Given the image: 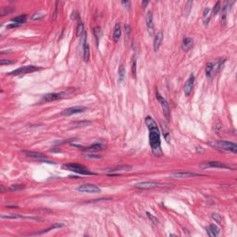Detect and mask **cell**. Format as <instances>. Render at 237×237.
Wrapping results in <instances>:
<instances>
[{
	"mask_svg": "<svg viewBox=\"0 0 237 237\" xmlns=\"http://www.w3.org/2000/svg\"><path fill=\"white\" fill-rule=\"evenodd\" d=\"M86 157H88V158H94V159H99V158H101L100 156H97V155H92V154H88V155H86Z\"/></svg>",
	"mask_w": 237,
	"mask_h": 237,
	"instance_id": "44",
	"label": "cell"
},
{
	"mask_svg": "<svg viewBox=\"0 0 237 237\" xmlns=\"http://www.w3.org/2000/svg\"><path fill=\"white\" fill-rule=\"evenodd\" d=\"M64 225L62 223H55L53 224V225L51 227H49L48 229H46L45 231H43L41 232H38V233H36V234H40V233H44V232H47L49 231H51V230H54V229H58V228H61V227H63Z\"/></svg>",
	"mask_w": 237,
	"mask_h": 237,
	"instance_id": "30",
	"label": "cell"
},
{
	"mask_svg": "<svg viewBox=\"0 0 237 237\" xmlns=\"http://www.w3.org/2000/svg\"><path fill=\"white\" fill-rule=\"evenodd\" d=\"M89 124H91L90 121H82V122L74 123V125H75V127H85V126H88Z\"/></svg>",
	"mask_w": 237,
	"mask_h": 237,
	"instance_id": "39",
	"label": "cell"
},
{
	"mask_svg": "<svg viewBox=\"0 0 237 237\" xmlns=\"http://www.w3.org/2000/svg\"><path fill=\"white\" fill-rule=\"evenodd\" d=\"M16 27H19L18 24L16 23H13V22H11L10 24H8V25H7V29H10V28H16Z\"/></svg>",
	"mask_w": 237,
	"mask_h": 237,
	"instance_id": "46",
	"label": "cell"
},
{
	"mask_svg": "<svg viewBox=\"0 0 237 237\" xmlns=\"http://www.w3.org/2000/svg\"><path fill=\"white\" fill-rule=\"evenodd\" d=\"M195 75L194 74H191L190 77L188 78V80L186 81L185 83V85H184V95L185 96H189L192 93V90H193V87H194V84H195Z\"/></svg>",
	"mask_w": 237,
	"mask_h": 237,
	"instance_id": "11",
	"label": "cell"
},
{
	"mask_svg": "<svg viewBox=\"0 0 237 237\" xmlns=\"http://www.w3.org/2000/svg\"><path fill=\"white\" fill-rule=\"evenodd\" d=\"M201 168H220V169H232L231 166L219 161H208L201 165Z\"/></svg>",
	"mask_w": 237,
	"mask_h": 237,
	"instance_id": "10",
	"label": "cell"
},
{
	"mask_svg": "<svg viewBox=\"0 0 237 237\" xmlns=\"http://www.w3.org/2000/svg\"><path fill=\"white\" fill-rule=\"evenodd\" d=\"M83 33H84V25H83V22L80 20L78 22L77 28H76V35L82 36L83 34Z\"/></svg>",
	"mask_w": 237,
	"mask_h": 237,
	"instance_id": "26",
	"label": "cell"
},
{
	"mask_svg": "<svg viewBox=\"0 0 237 237\" xmlns=\"http://www.w3.org/2000/svg\"><path fill=\"white\" fill-rule=\"evenodd\" d=\"M14 9L12 8H8V7H3L1 8V10H0V16H5L8 13H10V12H12Z\"/></svg>",
	"mask_w": 237,
	"mask_h": 237,
	"instance_id": "31",
	"label": "cell"
},
{
	"mask_svg": "<svg viewBox=\"0 0 237 237\" xmlns=\"http://www.w3.org/2000/svg\"><path fill=\"white\" fill-rule=\"evenodd\" d=\"M210 12H211V9L209 8H206L204 9V12H203V22H204V25L207 26L208 25V23L210 21Z\"/></svg>",
	"mask_w": 237,
	"mask_h": 237,
	"instance_id": "22",
	"label": "cell"
},
{
	"mask_svg": "<svg viewBox=\"0 0 237 237\" xmlns=\"http://www.w3.org/2000/svg\"><path fill=\"white\" fill-rule=\"evenodd\" d=\"M58 4H59V2L57 1V2H56V8H55V11H54V14H53V20H54L57 19L58 14Z\"/></svg>",
	"mask_w": 237,
	"mask_h": 237,
	"instance_id": "42",
	"label": "cell"
},
{
	"mask_svg": "<svg viewBox=\"0 0 237 237\" xmlns=\"http://www.w3.org/2000/svg\"><path fill=\"white\" fill-rule=\"evenodd\" d=\"M121 35V28H120V24L116 23V25L114 27V33H113V40L115 42H118L120 38Z\"/></svg>",
	"mask_w": 237,
	"mask_h": 237,
	"instance_id": "23",
	"label": "cell"
},
{
	"mask_svg": "<svg viewBox=\"0 0 237 237\" xmlns=\"http://www.w3.org/2000/svg\"><path fill=\"white\" fill-rule=\"evenodd\" d=\"M192 6H193V1H187V2H186V4H185V8H186L185 16H188V14L190 13Z\"/></svg>",
	"mask_w": 237,
	"mask_h": 237,
	"instance_id": "33",
	"label": "cell"
},
{
	"mask_svg": "<svg viewBox=\"0 0 237 237\" xmlns=\"http://www.w3.org/2000/svg\"><path fill=\"white\" fill-rule=\"evenodd\" d=\"M163 41V33L161 32H158L156 36H155V39H154V51L155 52H157L158 49L161 45V43Z\"/></svg>",
	"mask_w": 237,
	"mask_h": 237,
	"instance_id": "17",
	"label": "cell"
},
{
	"mask_svg": "<svg viewBox=\"0 0 237 237\" xmlns=\"http://www.w3.org/2000/svg\"><path fill=\"white\" fill-rule=\"evenodd\" d=\"M148 4H149V1H143V2H142V7H143V9H145Z\"/></svg>",
	"mask_w": 237,
	"mask_h": 237,
	"instance_id": "47",
	"label": "cell"
},
{
	"mask_svg": "<svg viewBox=\"0 0 237 237\" xmlns=\"http://www.w3.org/2000/svg\"><path fill=\"white\" fill-rule=\"evenodd\" d=\"M1 192H2V193L4 192V187H3V185H1Z\"/></svg>",
	"mask_w": 237,
	"mask_h": 237,
	"instance_id": "48",
	"label": "cell"
},
{
	"mask_svg": "<svg viewBox=\"0 0 237 237\" xmlns=\"http://www.w3.org/2000/svg\"><path fill=\"white\" fill-rule=\"evenodd\" d=\"M146 26H147V31L149 32V33H153L154 31V22H153V14L151 11L147 12L146 15Z\"/></svg>",
	"mask_w": 237,
	"mask_h": 237,
	"instance_id": "16",
	"label": "cell"
},
{
	"mask_svg": "<svg viewBox=\"0 0 237 237\" xmlns=\"http://www.w3.org/2000/svg\"><path fill=\"white\" fill-rule=\"evenodd\" d=\"M83 60L85 62L89 61L90 59V47H89V45L85 43L83 45Z\"/></svg>",
	"mask_w": 237,
	"mask_h": 237,
	"instance_id": "21",
	"label": "cell"
},
{
	"mask_svg": "<svg viewBox=\"0 0 237 237\" xmlns=\"http://www.w3.org/2000/svg\"><path fill=\"white\" fill-rule=\"evenodd\" d=\"M62 168L67 170H70L72 172L82 174V175H96V173L92 172L90 170H88L84 166L78 164V163H72V162H70V163H66L62 166Z\"/></svg>",
	"mask_w": 237,
	"mask_h": 237,
	"instance_id": "2",
	"label": "cell"
},
{
	"mask_svg": "<svg viewBox=\"0 0 237 237\" xmlns=\"http://www.w3.org/2000/svg\"><path fill=\"white\" fill-rule=\"evenodd\" d=\"M161 128H162V131H163V136H164V138L166 139V141L169 143L170 142V131H169V128L168 126L166 125V123L163 122V121H161Z\"/></svg>",
	"mask_w": 237,
	"mask_h": 237,
	"instance_id": "25",
	"label": "cell"
},
{
	"mask_svg": "<svg viewBox=\"0 0 237 237\" xmlns=\"http://www.w3.org/2000/svg\"><path fill=\"white\" fill-rule=\"evenodd\" d=\"M86 110L85 107L83 106H75V107H71L69 108L64 109L63 111L61 112V114L63 116H71L73 114H79V113H83Z\"/></svg>",
	"mask_w": 237,
	"mask_h": 237,
	"instance_id": "9",
	"label": "cell"
},
{
	"mask_svg": "<svg viewBox=\"0 0 237 237\" xmlns=\"http://www.w3.org/2000/svg\"><path fill=\"white\" fill-rule=\"evenodd\" d=\"M25 188V185L24 184H12L10 185L9 187V191H12V192H17V191H20V190H22Z\"/></svg>",
	"mask_w": 237,
	"mask_h": 237,
	"instance_id": "28",
	"label": "cell"
},
{
	"mask_svg": "<svg viewBox=\"0 0 237 237\" xmlns=\"http://www.w3.org/2000/svg\"><path fill=\"white\" fill-rule=\"evenodd\" d=\"M44 17H45V14H43V13H35L32 16L31 20H38L43 19Z\"/></svg>",
	"mask_w": 237,
	"mask_h": 237,
	"instance_id": "36",
	"label": "cell"
},
{
	"mask_svg": "<svg viewBox=\"0 0 237 237\" xmlns=\"http://www.w3.org/2000/svg\"><path fill=\"white\" fill-rule=\"evenodd\" d=\"M77 190L81 193H86V194H99L101 193L100 187H98L95 184L93 183H83L81 184Z\"/></svg>",
	"mask_w": 237,
	"mask_h": 237,
	"instance_id": "5",
	"label": "cell"
},
{
	"mask_svg": "<svg viewBox=\"0 0 237 237\" xmlns=\"http://www.w3.org/2000/svg\"><path fill=\"white\" fill-rule=\"evenodd\" d=\"M26 19H27V15L25 14H23V15H20L18 17H15L11 20V22H13V23H16L18 24L19 26L22 25V24L26 21Z\"/></svg>",
	"mask_w": 237,
	"mask_h": 237,
	"instance_id": "24",
	"label": "cell"
},
{
	"mask_svg": "<svg viewBox=\"0 0 237 237\" xmlns=\"http://www.w3.org/2000/svg\"><path fill=\"white\" fill-rule=\"evenodd\" d=\"M16 61L13 60H9V59H1L0 60V65L5 66V65H10V64H14Z\"/></svg>",
	"mask_w": 237,
	"mask_h": 237,
	"instance_id": "35",
	"label": "cell"
},
{
	"mask_svg": "<svg viewBox=\"0 0 237 237\" xmlns=\"http://www.w3.org/2000/svg\"><path fill=\"white\" fill-rule=\"evenodd\" d=\"M220 9V2L218 1V2L214 5L213 8H212V15H213V16H216V15L219 13Z\"/></svg>",
	"mask_w": 237,
	"mask_h": 237,
	"instance_id": "32",
	"label": "cell"
},
{
	"mask_svg": "<svg viewBox=\"0 0 237 237\" xmlns=\"http://www.w3.org/2000/svg\"><path fill=\"white\" fill-rule=\"evenodd\" d=\"M158 184L155 182H137L135 183L133 186L135 188H138V189H151V188H155L157 187Z\"/></svg>",
	"mask_w": 237,
	"mask_h": 237,
	"instance_id": "12",
	"label": "cell"
},
{
	"mask_svg": "<svg viewBox=\"0 0 237 237\" xmlns=\"http://www.w3.org/2000/svg\"><path fill=\"white\" fill-rule=\"evenodd\" d=\"M40 68L36 67V66H23V67H20L19 69L12 70L10 72L8 73V75H13V76H17V75H22V74H27V73H31V72H34L36 70H39Z\"/></svg>",
	"mask_w": 237,
	"mask_h": 237,
	"instance_id": "6",
	"label": "cell"
},
{
	"mask_svg": "<svg viewBox=\"0 0 237 237\" xmlns=\"http://www.w3.org/2000/svg\"><path fill=\"white\" fill-rule=\"evenodd\" d=\"M67 95V92H61V93H49L45 95L42 97L41 102H52V101H57L59 99L63 98Z\"/></svg>",
	"mask_w": 237,
	"mask_h": 237,
	"instance_id": "7",
	"label": "cell"
},
{
	"mask_svg": "<svg viewBox=\"0 0 237 237\" xmlns=\"http://www.w3.org/2000/svg\"><path fill=\"white\" fill-rule=\"evenodd\" d=\"M194 45V40L189 37H184L182 42V49L184 52L189 51Z\"/></svg>",
	"mask_w": 237,
	"mask_h": 237,
	"instance_id": "15",
	"label": "cell"
},
{
	"mask_svg": "<svg viewBox=\"0 0 237 237\" xmlns=\"http://www.w3.org/2000/svg\"><path fill=\"white\" fill-rule=\"evenodd\" d=\"M145 121L149 131V143H150L153 154L158 157L163 156V151H162L160 145V132L156 121L150 116H147L145 119Z\"/></svg>",
	"mask_w": 237,
	"mask_h": 237,
	"instance_id": "1",
	"label": "cell"
},
{
	"mask_svg": "<svg viewBox=\"0 0 237 237\" xmlns=\"http://www.w3.org/2000/svg\"><path fill=\"white\" fill-rule=\"evenodd\" d=\"M105 148V145L101 143H95L92 145H90L89 147L84 148L83 150L85 151H89V152H97V151H101Z\"/></svg>",
	"mask_w": 237,
	"mask_h": 237,
	"instance_id": "18",
	"label": "cell"
},
{
	"mask_svg": "<svg viewBox=\"0 0 237 237\" xmlns=\"http://www.w3.org/2000/svg\"><path fill=\"white\" fill-rule=\"evenodd\" d=\"M210 145L213 147L221 149V150H225V151H231L232 153L237 152V145L236 144L229 141H214V142H210Z\"/></svg>",
	"mask_w": 237,
	"mask_h": 237,
	"instance_id": "4",
	"label": "cell"
},
{
	"mask_svg": "<svg viewBox=\"0 0 237 237\" xmlns=\"http://www.w3.org/2000/svg\"><path fill=\"white\" fill-rule=\"evenodd\" d=\"M125 74H126L125 68H124L123 65H120L119 68V82H122L124 80V78H125Z\"/></svg>",
	"mask_w": 237,
	"mask_h": 237,
	"instance_id": "27",
	"label": "cell"
},
{
	"mask_svg": "<svg viewBox=\"0 0 237 237\" xmlns=\"http://www.w3.org/2000/svg\"><path fill=\"white\" fill-rule=\"evenodd\" d=\"M171 176L175 177V178H191V177L201 176V174L195 173V172H189V171H179V172L172 173Z\"/></svg>",
	"mask_w": 237,
	"mask_h": 237,
	"instance_id": "13",
	"label": "cell"
},
{
	"mask_svg": "<svg viewBox=\"0 0 237 237\" xmlns=\"http://www.w3.org/2000/svg\"><path fill=\"white\" fill-rule=\"evenodd\" d=\"M131 170V167H127V166H120V167H117V168H114L110 170L111 172H114V171H120V170Z\"/></svg>",
	"mask_w": 237,
	"mask_h": 237,
	"instance_id": "38",
	"label": "cell"
},
{
	"mask_svg": "<svg viewBox=\"0 0 237 237\" xmlns=\"http://www.w3.org/2000/svg\"><path fill=\"white\" fill-rule=\"evenodd\" d=\"M207 232L209 236H217L220 233V228L215 224H210L207 228Z\"/></svg>",
	"mask_w": 237,
	"mask_h": 237,
	"instance_id": "20",
	"label": "cell"
},
{
	"mask_svg": "<svg viewBox=\"0 0 237 237\" xmlns=\"http://www.w3.org/2000/svg\"><path fill=\"white\" fill-rule=\"evenodd\" d=\"M2 219H11V220H16V219H33V220H38L39 218L37 217H33V216H23V215H19V214H10V215H1Z\"/></svg>",
	"mask_w": 237,
	"mask_h": 237,
	"instance_id": "19",
	"label": "cell"
},
{
	"mask_svg": "<svg viewBox=\"0 0 237 237\" xmlns=\"http://www.w3.org/2000/svg\"><path fill=\"white\" fill-rule=\"evenodd\" d=\"M121 5L124 6V8H126L127 9H130L131 8V3L129 1H121Z\"/></svg>",
	"mask_w": 237,
	"mask_h": 237,
	"instance_id": "43",
	"label": "cell"
},
{
	"mask_svg": "<svg viewBox=\"0 0 237 237\" xmlns=\"http://www.w3.org/2000/svg\"><path fill=\"white\" fill-rule=\"evenodd\" d=\"M94 34L96 38V41H97V44L99 43V39H100V37L102 35V29L100 27H95L94 28Z\"/></svg>",
	"mask_w": 237,
	"mask_h": 237,
	"instance_id": "29",
	"label": "cell"
},
{
	"mask_svg": "<svg viewBox=\"0 0 237 237\" xmlns=\"http://www.w3.org/2000/svg\"><path fill=\"white\" fill-rule=\"evenodd\" d=\"M71 20H80V15H79V12L78 11H72L71 13V16H70Z\"/></svg>",
	"mask_w": 237,
	"mask_h": 237,
	"instance_id": "41",
	"label": "cell"
},
{
	"mask_svg": "<svg viewBox=\"0 0 237 237\" xmlns=\"http://www.w3.org/2000/svg\"><path fill=\"white\" fill-rule=\"evenodd\" d=\"M132 73H133V77L136 78V58H133V64H132Z\"/></svg>",
	"mask_w": 237,
	"mask_h": 237,
	"instance_id": "34",
	"label": "cell"
},
{
	"mask_svg": "<svg viewBox=\"0 0 237 237\" xmlns=\"http://www.w3.org/2000/svg\"><path fill=\"white\" fill-rule=\"evenodd\" d=\"M146 215H147V217L150 219V220H151L154 224H158V220H157L155 216H153L151 213H149V212H146Z\"/></svg>",
	"mask_w": 237,
	"mask_h": 237,
	"instance_id": "40",
	"label": "cell"
},
{
	"mask_svg": "<svg viewBox=\"0 0 237 237\" xmlns=\"http://www.w3.org/2000/svg\"><path fill=\"white\" fill-rule=\"evenodd\" d=\"M157 98L158 102L160 103V105L162 107V109H163V113H164L166 119L170 120V105H169L168 101L157 91Z\"/></svg>",
	"mask_w": 237,
	"mask_h": 237,
	"instance_id": "8",
	"label": "cell"
},
{
	"mask_svg": "<svg viewBox=\"0 0 237 237\" xmlns=\"http://www.w3.org/2000/svg\"><path fill=\"white\" fill-rule=\"evenodd\" d=\"M225 61H226L225 58H223V59L221 58V59H220V60H218L216 62H208V63L207 64V66H206V70H205L207 77L211 78L215 73L220 71L222 67H223L224 62H225Z\"/></svg>",
	"mask_w": 237,
	"mask_h": 237,
	"instance_id": "3",
	"label": "cell"
},
{
	"mask_svg": "<svg viewBox=\"0 0 237 237\" xmlns=\"http://www.w3.org/2000/svg\"><path fill=\"white\" fill-rule=\"evenodd\" d=\"M22 155H24L25 157H33V158H35L37 160H41V159H45L46 158L45 155L43 154V153H40V152H33V151H22L21 152Z\"/></svg>",
	"mask_w": 237,
	"mask_h": 237,
	"instance_id": "14",
	"label": "cell"
},
{
	"mask_svg": "<svg viewBox=\"0 0 237 237\" xmlns=\"http://www.w3.org/2000/svg\"><path fill=\"white\" fill-rule=\"evenodd\" d=\"M124 28H125V33H127V35H129L130 33H131V27H130V25H129L128 23H126L125 25H124Z\"/></svg>",
	"mask_w": 237,
	"mask_h": 237,
	"instance_id": "45",
	"label": "cell"
},
{
	"mask_svg": "<svg viewBox=\"0 0 237 237\" xmlns=\"http://www.w3.org/2000/svg\"><path fill=\"white\" fill-rule=\"evenodd\" d=\"M212 219H213L218 223H221L222 222V217L220 214H218V213H213V214H212Z\"/></svg>",
	"mask_w": 237,
	"mask_h": 237,
	"instance_id": "37",
	"label": "cell"
}]
</instances>
